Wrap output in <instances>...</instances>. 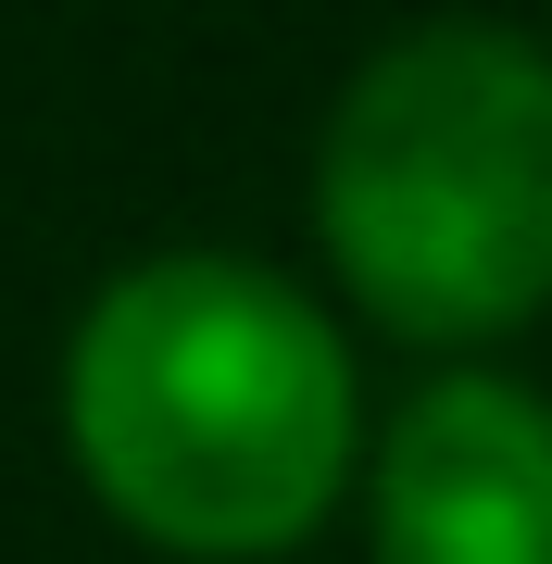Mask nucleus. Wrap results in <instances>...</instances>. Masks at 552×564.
Masks as SVG:
<instances>
[{"mask_svg":"<svg viewBox=\"0 0 552 564\" xmlns=\"http://www.w3.org/2000/svg\"><path fill=\"white\" fill-rule=\"evenodd\" d=\"M63 440L139 540L251 564L314 540L351 477V351L264 263L164 251L76 314Z\"/></svg>","mask_w":552,"mask_h":564,"instance_id":"nucleus-1","label":"nucleus"},{"mask_svg":"<svg viewBox=\"0 0 552 564\" xmlns=\"http://www.w3.org/2000/svg\"><path fill=\"white\" fill-rule=\"evenodd\" d=\"M314 226L389 339H502L552 302V51L515 25H414L339 88Z\"/></svg>","mask_w":552,"mask_h":564,"instance_id":"nucleus-2","label":"nucleus"},{"mask_svg":"<svg viewBox=\"0 0 552 564\" xmlns=\"http://www.w3.org/2000/svg\"><path fill=\"white\" fill-rule=\"evenodd\" d=\"M377 564H552V402L440 377L377 440Z\"/></svg>","mask_w":552,"mask_h":564,"instance_id":"nucleus-3","label":"nucleus"}]
</instances>
